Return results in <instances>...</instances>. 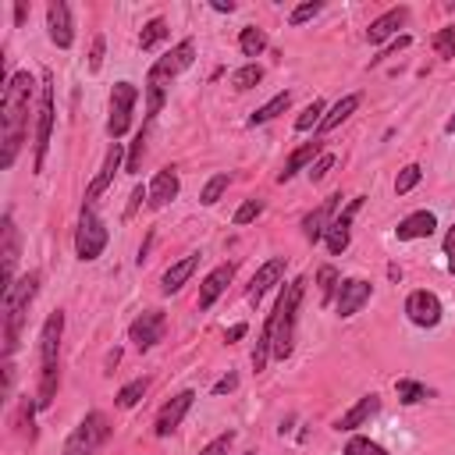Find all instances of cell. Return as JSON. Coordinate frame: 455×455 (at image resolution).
<instances>
[{"label": "cell", "instance_id": "f35d334b", "mask_svg": "<svg viewBox=\"0 0 455 455\" xmlns=\"http://www.w3.org/2000/svg\"><path fill=\"white\" fill-rule=\"evenodd\" d=\"M420 178H423V167H420V164H405V167L398 171V178H395V192H398V196L413 192V189L420 185Z\"/></svg>", "mask_w": 455, "mask_h": 455}, {"label": "cell", "instance_id": "8fae6325", "mask_svg": "<svg viewBox=\"0 0 455 455\" xmlns=\"http://www.w3.org/2000/svg\"><path fill=\"white\" fill-rule=\"evenodd\" d=\"M167 335V317L160 310H146L139 313L132 324H128V342L139 349V352H150L153 345H160Z\"/></svg>", "mask_w": 455, "mask_h": 455}, {"label": "cell", "instance_id": "d6a6232c", "mask_svg": "<svg viewBox=\"0 0 455 455\" xmlns=\"http://www.w3.org/2000/svg\"><path fill=\"white\" fill-rule=\"evenodd\" d=\"M317 285H320V303L328 306V303H335V296H338V285H342V278H338V271H335L331 264H324V267L317 271Z\"/></svg>", "mask_w": 455, "mask_h": 455}, {"label": "cell", "instance_id": "4dcf8cb0", "mask_svg": "<svg viewBox=\"0 0 455 455\" xmlns=\"http://www.w3.org/2000/svg\"><path fill=\"white\" fill-rule=\"evenodd\" d=\"M260 82H264V68H260L257 61L243 65V68L232 75V89H235V93H250V89H257Z\"/></svg>", "mask_w": 455, "mask_h": 455}, {"label": "cell", "instance_id": "e575fe53", "mask_svg": "<svg viewBox=\"0 0 455 455\" xmlns=\"http://www.w3.org/2000/svg\"><path fill=\"white\" fill-rule=\"evenodd\" d=\"M164 40H167V22H164V19H153V22H146L143 33H139V50H153V47L164 43Z\"/></svg>", "mask_w": 455, "mask_h": 455}, {"label": "cell", "instance_id": "ab89813d", "mask_svg": "<svg viewBox=\"0 0 455 455\" xmlns=\"http://www.w3.org/2000/svg\"><path fill=\"white\" fill-rule=\"evenodd\" d=\"M430 43H434V50H437L441 61H451L455 58V29H437Z\"/></svg>", "mask_w": 455, "mask_h": 455}, {"label": "cell", "instance_id": "ac0fdd59", "mask_svg": "<svg viewBox=\"0 0 455 455\" xmlns=\"http://www.w3.org/2000/svg\"><path fill=\"white\" fill-rule=\"evenodd\" d=\"M121 164H125V146L121 143H111V150H107V157H104V167H100V174L89 181V189H86V203L82 206H93L111 185H114V174L121 171Z\"/></svg>", "mask_w": 455, "mask_h": 455}, {"label": "cell", "instance_id": "7402d4cb", "mask_svg": "<svg viewBox=\"0 0 455 455\" xmlns=\"http://www.w3.org/2000/svg\"><path fill=\"white\" fill-rule=\"evenodd\" d=\"M178 192H181V181H178V171L174 167H160L157 174H153V181H150V210H164L167 203H174L178 199Z\"/></svg>", "mask_w": 455, "mask_h": 455}, {"label": "cell", "instance_id": "4316f807", "mask_svg": "<svg viewBox=\"0 0 455 455\" xmlns=\"http://www.w3.org/2000/svg\"><path fill=\"white\" fill-rule=\"evenodd\" d=\"M359 111V93H349V96H342L328 114H324V121H320V132H335L342 121H349L352 114Z\"/></svg>", "mask_w": 455, "mask_h": 455}, {"label": "cell", "instance_id": "816d5d0a", "mask_svg": "<svg viewBox=\"0 0 455 455\" xmlns=\"http://www.w3.org/2000/svg\"><path fill=\"white\" fill-rule=\"evenodd\" d=\"M409 43H413V40H409V36H398V40H395V43H391V47H388V50H384V54H381V58H391V54H398V50H405V47H409ZM381 58H377V61H381Z\"/></svg>", "mask_w": 455, "mask_h": 455}, {"label": "cell", "instance_id": "44dd1931", "mask_svg": "<svg viewBox=\"0 0 455 455\" xmlns=\"http://www.w3.org/2000/svg\"><path fill=\"white\" fill-rule=\"evenodd\" d=\"M232 278H235V264H220V267H213V271L203 278V285H199L196 306H199V310H210V306L224 296V289L232 285Z\"/></svg>", "mask_w": 455, "mask_h": 455}, {"label": "cell", "instance_id": "f907efd6", "mask_svg": "<svg viewBox=\"0 0 455 455\" xmlns=\"http://www.w3.org/2000/svg\"><path fill=\"white\" fill-rule=\"evenodd\" d=\"M246 331H250L246 324H235V328H228V335H224V342H228V345H232V342H239V338H246Z\"/></svg>", "mask_w": 455, "mask_h": 455}, {"label": "cell", "instance_id": "5bb4252c", "mask_svg": "<svg viewBox=\"0 0 455 455\" xmlns=\"http://www.w3.org/2000/svg\"><path fill=\"white\" fill-rule=\"evenodd\" d=\"M363 199H366V196L349 199V203H345V210H342V213L331 220L328 235H324V246H328V253H331V257H342V253L349 250V243H352V220H356V213H359Z\"/></svg>", "mask_w": 455, "mask_h": 455}, {"label": "cell", "instance_id": "8992f818", "mask_svg": "<svg viewBox=\"0 0 455 455\" xmlns=\"http://www.w3.org/2000/svg\"><path fill=\"white\" fill-rule=\"evenodd\" d=\"M192 61H196V43H192V40L174 43L164 58H157V61L150 65V72H146V89H167L171 79H178L185 68H192Z\"/></svg>", "mask_w": 455, "mask_h": 455}, {"label": "cell", "instance_id": "d590c367", "mask_svg": "<svg viewBox=\"0 0 455 455\" xmlns=\"http://www.w3.org/2000/svg\"><path fill=\"white\" fill-rule=\"evenodd\" d=\"M324 114H328L324 100H313V104H306V107H303V114L296 118V132H310V128H320Z\"/></svg>", "mask_w": 455, "mask_h": 455}, {"label": "cell", "instance_id": "f5cc1de1", "mask_svg": "<svg viewBox=\"0 0 455 455\" xmlns=\"http://www.w3.org/2000/svg\"><path fill=\"white\" fill-rule=\"evenodd\" d=\"M210 8H213V12H220V15H232V12H235V0H213Z\"/></svg>", "mask_w": 455, "mask_h": 455}, {"label": "cell", "instance_id": "1f68e13d", "mask_svg": "<svg viewBox=\"0 0 455 455\" xmlns=\"http://www.w3.org/2000/svg\"><path fill=\"white\" fill-rule=\"evenodd\" d=\"M146 388H150V381H146V377H135V381H128V384H125V388L114 395V405H118V409H135V405L143 402Z\"/></svg>", "mask_w": 455, "mask_h": 455}, {"label": "cell", "instance_id": "bcb514c9", "mask_svg": "<svg viewBox=\"0 0 455 455\" xmlns=\"http://www.w3.org/2000/svg\"><path fill=\"white\" fill-rule=\"evenodd\" d=\"M164 107V89H146V121H153Z\"/></svg>", "mask_w": 455, "mask_h": 455}, {"label": "cell", "instance_id": "52a82bcc", "mask_svg": "<svg viewBox=\"0 0 455 455\" xmlns=\"http://www.w3.org/2000/svg\"><path fill=\"white\" fill-rule=\"evenodd\" d=\"M107 437H111V420H107L100 409H93V413H86L82 423L72 430V437L65 441V451H61V455H96V448H100Z\"/></svg>", "mask_w": 455, "mask_h": 455}, {"label": "cell", "instance_id": "3957f363", "mask_svg": "<svg viewBox=\"0 0 455 455\" xmlns=\"http://www.w3.org/2000/svg\"><path fill=\"white\" fill-rule=\"evenodd\" d=\"M306 285H310V281H306L303 274L292 278V281L281 289V296H278V303H274V310H271V320H274L271 356H274V359H289L292 349H296V320H299V306H303Z\"/></svg>", "mask_w": 455, "mask_h": 455}, {"label": "cell", "instance_id": "7a4b0ae2", "mask_svg": "<svg viewBox=\"0 0 455 455\" xmlns=\"http://www.w3.org/2000/svg\"><path fill=\"white\" fill-rule=\"evenodd\" d=\"M61 338H65V310H54L43 320V331H40V384H36L40 409H50L54 398H58V384H61Z\"/></svg>", "mask_w": 455, "mask_h": 455}, {"label": "cell", "instance_id": "db71d44e", "mask_svg": "<svg viewBox=\"0 0 455 455\" xmlns=\"http://www.w3.org/2000/svg\"><path fill=\"white\" fill-rule=\"evenodd\" d=\"M26 19H29V4H19L15 8V26H26Z\"/></svg>", "mask_w": 455, "mask_h": 455}, {"label": "cell", "instance_id": "e0dca14e", "mask_svg": "<svg viewBox=\"0 0 455 455\" xmlns=\"http://www.w3.org/2000/svg\"><path fill=\"white\" fill-rule=\"evenodd\" d=\"M47 36L58 50H72V43H75V22H72V8L65 0H50L47 4Z\"/></svg>", "mask_w": 455, "mask_h": 455}, {"label": "cell", "instance_id": "ffe728a7", "mask_svg": "<svg viewBox=\"0 0 455 455\" xmlns=\"http://www.w3.org/2000/svg\"><path fill=\"white\" fill-rule=\"evenodd\" d=\"M437 232V217L430 210H413L409 217L398 220L395 228V239L398 243H416V239H430Z\"/></svg>", "mask_w": 455, "mask_h": 455}, {"label": "cell", "instance_id": "6da1fadb", "mask_svg": "<svg viewBox=\"0 0 455 455\" xmlns=\"http://www.w3.org/2000/svg\"><path fill=\"white\" fill-rule=\"evenodd\" d=\"M36 79L29 72H15L4 82V96H0V143H4V153H0V167H12L22 143H26V128H29V100H33Z\"/></svg>", "mask_w": 455, "mask_h": 455}, {"label": "cell", "instance_id": "f1b7e54d", "mask_svg": "<svg viewBox=\"0 0 455 455\" xmlns=\"http://www.w3.org/2000/svg\"><path fill=\"white\" fill-rule=\"evenodd\" d=\"M395 395H398L402 405H420V402L430 398V388L420 384V381H413V377H398L395 381Z\"/></svg>", "mask_w": 455, "mask_h": 455}, {"label": "cell", "instance_id": "d4e9b609", "mask_svg": "<svg viewBox=\"0 0 455 455\" xmlns=\"http://www.w3.org/2000/svg\"><path fill=\"white\" fill-rule=\"evenodd\" d=\"M196 267H199V253H189V257H181L178 264H171V267L164 271V278H160V292H164V296L181 292V289L189 285V278L196 274Z\"/></svg>", "mask_w": 455, "mask_h": 455}, {"label": "cell", "instance_id": "7bdbcfd3", "mask_svg": "<svg viewBox=\"0 0 455 455\" xmlns=\"http://www.w3.org/2000/svg\"><path fill=\"white\" fill-rule=\"evenodd\" d=\"M260 213H264V203H260V199H246V203H243V206L235 210V217H232V220H235V224L243 228V224H250V220H257Z\"/></svg>", "mask_w": 455, "mask_h": 455}, {"label": "cell", "instance_id": "83f0119b", "mask_svg": "<svg viewBox=\"0 0 455 455\" xmlns=\"http://www.w3.org/2000/svg\"><path fill=\"white\" fill-rule=\"evenodd\" d=\"M292 107V93L285 89V93H278V96H271L260 111H253V118H250V128H257V125H267V121H274L278 114H285Z\"/></svg>", "mask_w": 455, "mask_h": 455}, {"label": "cell", "instance_id": "484cf974", "mask_svg": "<svg viewBox=\"0 0 455 455\" xmlns=\"http://www.w3.org/2000/svg\"><path fill=\"white\" fill-rule=\"evenodd\" d=\"M377 413H381V395L370 391V395H363L349 413H342V420L335 423V430H356V427H366L370 416H377Z\"/></svg>", "mask_w": 455, "mask_h": 455}, {"label": "cell", "instance_id": "4fadbf2b", "mask_svg": "<svg viewBox=\"0 0 455 455\" xmlns=\"http://www.w3.org/2000/svg\"><path fill=\"white\" fill-rule=\"evenodd\" d=\"M405 317H409V324H416V328L430 331V328H437V324H441L444 306H441V299H437L434 292L416 289V292H409V299H405Z\"/></svg>", "mask_w": 455, "mask_h": 455}, {"label": "cell", "instance_id": "30bf717a", "mask_svg": "<svg viewBox=\"0 0 455 455\" xmlns=\"http://www.w3.org/2000/svg\"><path fill=\"white\" fill-rule=\"evenodd\" d=\"M0 260H4V267H0V289L8 296L15 289V271H19V228H15L12 210L0 220Z\"/></svg>", "mask_w": 455, "mask_h": 455}, {"label": "cell", "instance_id": "9f6ffc18", "mask_svg": "<svg viewBox=\"0 0 455 455\" xmlns=\"http://www.w3.org/2000/svg\"><path fill=\"white\" fill-rule=\"evenodd\" d=\"M246 455H257V451H246Z\"/></svg>", "mask_w": 455, "mask_h": 455}, {"label": "cell", "instance_id": "74e56055", "mask_svg": "<svg viewBox=\"0 0 455 455\" xmlns=\"http://www.w3.org/2000/svg\"><path fill=\"white\" fill-rule=\"evenodd\" d=\"M342 455H391L384 444H377L374 437H363V434H356V437H349V444H345V451Z\"/></svg>", "mask_w": 455, "mask_h": 455}, {"label": "cell", "instance_id": "f546056e", "mask_svg": "<svg viewBox=\"0 0 455 455\" xmlns=\"http://www.w3.org/2000/svg\"><path fill=\"white\" fill-rule=\"evenodd\" d=\"M239 50H243V58H260L267 50V33L257 26H246L239 33Z\"/></svg>", "mask_w": 455, "mask_h": 455}, {"label": "cell", "instance_id": "8d00e7d4", "mask_svg": "<svg viewBox=\"0 0 455 455\" xmlns=\"http://www.w3.org/2000/svg\"><path fill=\"white\" fill-rule=\"evenodd\" d=\"M143 153H146V128L135 132L132 146H128V157H125V174H139L143 171Z\"/></svg>", "mask_w": 455, "mask_h": 455}, {"label": "cell", "instance_id": "836d02e7", "mask_svg": "<svg viewBox=\"0 0 455 455\" xmlns=\"http://www.w3.org/2000/svg\"><path fill=\"white\" fill-rule=\"evenodd\" d=\"M228 185H232V178H228L224 171H220V174H213V178L203 185V192H199V203H203V206H217V203H220V196L228 192Z\"/></svg>", "mask_w": 455, "mask_h": 455}, {"label": "cell", "instance_id": "7dc6e473", "mask_svg": "<svg viewBox=\"0 0 455 455\" xmlns=\"http://www.w3.org/2000/svg\"><path fill=\"white\" fill-rule=\"evenodd\" d=\"M444 260H448V274L455 278V224L444 232Z\"/></svg>", "mask_w": 455, "mask_h": 455}, {"label": "cell", "instance_id": "d6986e66", "mask_svg": "<svg viewBox=\"0 0 455 455\" xmlns=\"http://www.w3.org/2000/svg\"><path fill=\"white\" fill-rule=\"evenodd\" d=\"M285 271H289V257H271V260L253 274V281H250V289H246V299L257 306L278 281H285Z\"/></svg>", "mask_w": 455, "mask_h": 455}, {"label": "cell", "instance_id": "c3c4849f", "mask_svg": "<svg viewBox=\"0 0 455 455\" xmlns=\"http://www.w3.org/2000/svg\"><path fill=\"white\" fill-rule=\"evenodd\" d=\"M239 388V374H228V377H220L213 388H210V395H228V391H235Z\"/></svg>", "mask_w": 455, "mask_h": 455}, {"label": "cell", "instance_id": "9c48e42d", "mask_svg": "<svg viewBox=\"0 0 455 455\" xmlns=\"http://www.w3.org/2000/svg\"><path fill=\"white\" fill-rule=\"evenodd\" d=\"M50 132H54V75L43 72V89H40V118H36V157H33V171L43 174L47 167V153H50Z\"/></svg>", "mask_w": 455, "mask_h": 455}, {"label": "cell", "instance_id": "11a10c76", "mask_svg": "<svg viewBox=\"0 0 455 455\" xmlns=\"http://www.w3.org/2000/svg\"><path fill=\"white\" fill-rule=\"evenodd\" d=\"M444 132H448V135H455V114H451V118L444 121Z\"/></svg>", "mask_w": 455, "mask_h": 455}, {"label": "cell", "instance_id": "2e32d148", "mask_svg": "<svg viewBox=\"0 0 455 455\" xmlns=\"http://www.w3.org/2000/svg\"><path fill=\"white\" fill-rule=\"evenodd\" d=\"M338 210H342V192H335V196H328L317 210H310L306 217H303V239L310 243V246H317V243H324V235H328V228H331V220L338 217Z\"/></svg>", "mask_w": 455, "mask_h": 455}, {"label": "cell", "instance_id": "f6af8a7d", "mask_svg": "<svg viewBox=\"0 0 455 455\" xmlns=\"http://www.w3.org/2000/svg\"><path fill=\"white\" fill-rule=\"evenodd\" d=\"M104 47H107V40L104 36H93V50H89V72L93 75L104 68Z\"/></svg>", "mask_w": 455, "mask_h": 455}, {"label": "cell", "instance_id": "60d3db41", "mask_svg": "<svg viewBox=\"0 0 455 455\" xmlns=\"http://www.w3.org/2000/svg\"><path fill=\"white\" fill-rule=\"evenodd\" d=\"M320 12H324L320 0H306V4H299V8L289 15V26H306V22H313Z\"/></svg>", "mask_w": 455, "mask_h": 455}, {"label": "cell", "instance_id": "b9f144b4", "mask_svg": "<svg viewBox=\"0 0 455 455\" xmlns=\"http://www.w3.org/2000/svg\"><path fill=\"white\" fill-rule=\"evenodd\" d=\"M232 444H235V430H224L206 448H199V455H228V451H232Z\"/></svg>", "mask_w": 455, "mask_h": 455}, {"label": "cell", "instance_id": "277c9868", "mask_svg": "<svg viewBox=\"0 0 455 455\" xmlns=\"http://www.w3.org/2000/svg\"><path fill=\"white\" fill-rule=\"evenodd\" d=\"M40 281H43V274L40 271H29L4 296V359H12L15 349H19V342H22V328H26L29 306H33V299L40 292Z\"/></svg>", "mask_w": 455, "mask_h": 455}, {"label": "cell", "instance_id": "681fc988", "mask_svg": "<svg viewBox=\"0 0 455 455\" xmlns=\"http://www.w3.org/2000/svg\"><path fill=\"white\" fill-rule=\"evenodd\" d=\"M143 199H150V189H143V185H135V189H132V199H128V206H125V213L132 217V213H135V210L143 206Z\"/></svg>", "mask_w": 455, "mask_h": 455}, {"label": "cell", "instance_id": "5b68a950", "mask_svg": "<svg viewBox=\"0 0 455 455\" xmlns=\"http://www.w3.org/2000/svg\"><path fill=\"white\" fill-rule=\"evenodd\" d=\"M107 239H111V232H107L104 217L93 206H82V217H79V228H75V257L82 264L100 260L104 250H107Z\"/></svg>", "mask_w": 455, "mask_h": 455}, {"label": "cell", "instance_id": "cb8c5ba5", "mask_svg": "<svg viewBox=\"0 0 455 455\" xmlns=\"http://www.w3.org/2000/svg\"><path fill=\"white\" fill-rule=\"evenodd\" d=\"M320 157H324V143H320V139H313V143L299 146V150L285 160V167H281L278 181H281V185H285V181H292L299 171H310V167H313V160H320Z\"/></svg>", "mask_w": 455, "mask_h": 455}, {"label": "cell", "instance_id": "603a6c76", "mask_svg": "<svg viewBox=\"0 0 455 455\" xmlns=\"http://www.w3.org/2000/svg\"><path fill=\"white\" fill-rule=\"evenodd\" d=\"M409 22V8L405 4H398V8H391V12H384L381 19H374L370 22V29H366V40L377 47V43H384V40H391L402 26Z\"/></svg>", "mask_w": 455, "mask_h": 455}, {"label": "cell", "instance_id": "9a60e30c", "mask_svg": "<svg viewBox=\"0 0 455 455\" xmlns=\"http://www.w3.org/2000/svg\"><path fill=\"white\" fill-rule=\"evenodd\" d=\"M192 402H196V391H192V388H185V391H178L171 402H164L160 413H157V420H153V434H157V437H171V434L181 427V420L189 416Z\"/></svg>", "mask_w": 455, "mask_h": 455}, {"label": "cell", "instance_id": "ee69618b", "mask_svg": "<svg viewBox=\"0 0 455 455\" xmlns=\"http://www.w3.org/2000/svg\"><path fill=\"white\" fill-rule=\"evenodd\" d=\"M331 167H335V153H324L320 160H313V167H310L306 174H310V181H324Z\"/></svg>", "mask_w": 455, "mask_h": 455}, {"label": "cell", "instance_id": "7c38bea8", "mask_svg": "<svg viewBox=\"0 0 455 455\" xmlns=\"http://www.w3.org/2000/svg\"><path fill=\"white\" fill-rule=\"evenodd\" d=\"M370 299H374V285H370L366 278H342L338 296H335V313H338L342 320H349V317H356Z\"/></svg>", "mask_w": 455, "mask_h": 455}, {"label": "cell", "instance_id": "ba28073f", "mask_svg": "<svg viewBox=\"0 0 455 455\" xmlns=\"http://www.w3.org/2000/svg\"><path fill=\"white\" fill-rule=\"evenodd\" d=\"M135 104H139V86L135 82H118L111 89V114H107V135L114 143H121L132 128V114H135Z\"/></svg>", "mask_w": 455, "mask_h": 455}]
</instances>
